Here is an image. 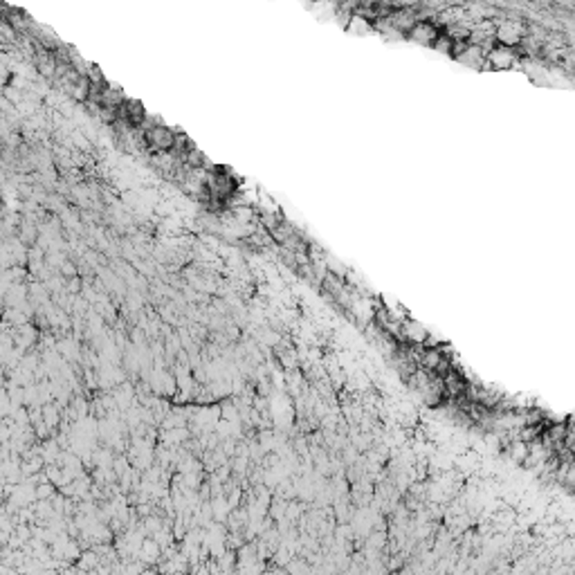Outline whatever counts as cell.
Returning <instances> with one entry per match:
<instances>
[{"label":"cell","mask_w":575,"mask_h":575,"mask_svg":"<svg viewBox=\"0 0 575 575\" xmlns=\"http://www.w3.org/2000/svg\"><path fill=\"white\" fill-rule=\"evenodd\" d=\"M346 29L348 31H357V34H360V31H362V34H369V31L374 29V27L367 23L364 16H353V18H350V23L346 25Z\"/></svg>","instance_id":"obj_5"},{"label":"cell","mask_w":575,"mask_h":575,"mask_svg":"<svg viewBox=\"0 0 575 575\" xmlns=\"http://www.w3.org/2000/svg\"><path fill=\"white\" fill-rule=\"evenodd\" d=\"M407 34L411 41H416L420 45H434L436 38L441 36V29L436 23H432V20H416Z\"/></svg>","instance_id":"obj_3"},{"label":"cell","mask_w":575,"mask_h":575,"mask_svg":"<svg viewBox=\"0 0 575 575\" xmlns=\"http://www.w3.org/2000/svg\"><path fill=\"white\" fill-rule=\"evenodd\" d=\"M517 61H519V55L515 52V48L504 45V43L490 48L485 55V63L492 70H510L517 66Z\"/></svg>","instance_id":"obj_2"},{"label":"cell","mask_w":575,"mask_h":575,"mask_svg":"<svg viewBox=\"0 0 575 575\" xmlns=\"http://www.w3.org/2000/svg\"><path fill=\"white\" fill-rule=\"evenodd\" d=\"M144 131V137H146V144L153 148L155 153H164V151H173L176 144H178V135L169 129L164 124H151L146 120V124L142 126Z\"/></svg>","instance_id":"obj_1"},{"label":"cell","mask_w":575,"mask_h":575,"mask_svg":"<svg viewBox=\"0 0 575 575\" xmlns=\"http://www.w3.org/2000/svg\"><path fill=\"white\" fill-rule=\"evenodd\" d=\"M521 38H524V25H521L519 20H515V18H508L497 27V41L499 43L515 48Z\"/></svg>","instance_id":"obj_4"}]
</instances>
